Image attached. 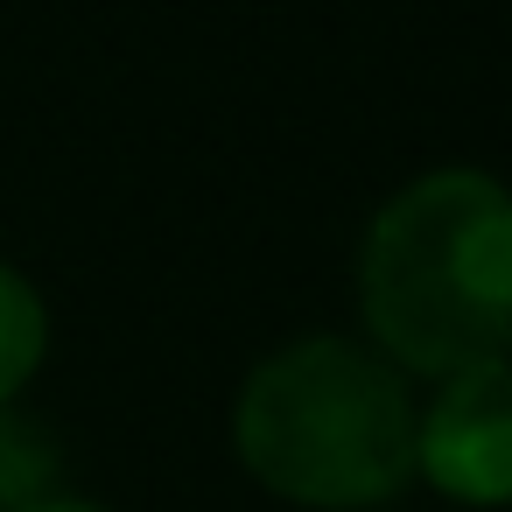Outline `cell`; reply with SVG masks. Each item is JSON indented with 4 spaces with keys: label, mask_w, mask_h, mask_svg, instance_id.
I'll return each mask as SVG.
<instances>
[{
    "label": "cell",
    "mask_w": 512,
    "mask_h": 512,
    "mask_svg": "<svg viewBox=\"0 0 512 512\" xmlns=\"http://www.w3.org/2000/svg\"><path fill=\"white\" fill-rule=\"evenodd\" d=\"M407 372L351 337H295L267 351L232 407L239 463L288 505L365 512L414 484Z\"/></svg>",
    "instance_id": "obj_2"
},
{
    "label": "cell",
    "mask_w": 512,
    "mask_h": 512,
    "mask_svg": "<svg viewBox=\"0 0 512 512\" xmlns=\"http://www.w3.org/2000/svg\"><path fill=\"white\" fill-rule=\"evenodd\" d=\"M358 309L393 372L449 379L512 351V190L491 169L400 183L365 225Z\"/></svg>",
    "instance_id": "obj_1"
},
{
    "label": "cell",
    "mask_w": 512,
    "mask_h": 512,
    "mask_svg": "<svg viewBox=\"0 0 512 512\" xmlns=\"http://www.w3.org/2000/svg\"><path fill=\"white\" fill-rule=\"evenodd\" d=\"M50 351V309L22 267L0 260V400H22V386L43 372Z\"/></svg>",
    "instance_id": "obj_5"
},
{
    "label": "cell",
    "mask_w": 512,
    "mask_h": 512,
    "mask_svg": "<svg viewBox=\"0 0 512 512\" xmlns=\"http://www.w3.org/2000/svg\"><path fill=\"white\" fill-rule=\"evenodd\" d=\"M414 477L456 505H512V351L449 372L414 414Z\"/></svg>",
    "instance_id": "obj_3"
},
{
    "label": "cell",
    "mask_w": 512,
    "mask_h": 512,
    "mask_svg": "<svg viewBox=\"0 0 512 512\" xmlns=\"http://www.w3.org/2000/svg\"><path fill=\"white\" fill-rule=\"evenodd\" d=\"M57 470H64L57 435L36 414H22L15 400H0V512H29V505L57 498Z\"/></svg>",
    "instance_id": "obj_4"
},
{
    "label": "cell",
    "mask_w": 512,
    "mask_h": 512,
    "mask_svg": "<svg viewBox=\"0 0 512 512\" xmlns=\"http://www.w3.org/2000/svg\"><path fill=\"white\" fill-rule=\"evenodd\" d=\"M29 512H106V505H92V498H43V505H29Z\"/></svg>",
    "instance_id": "obj_6"
}]
</instances>
